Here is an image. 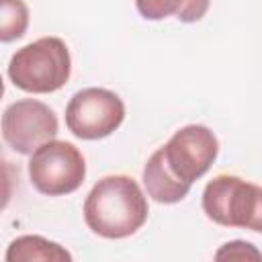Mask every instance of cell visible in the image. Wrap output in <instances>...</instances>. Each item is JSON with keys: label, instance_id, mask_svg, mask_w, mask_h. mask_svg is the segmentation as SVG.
I'll return each instance as SVG.
<instances>
[{"label": "cell", "instance_id": "1", "mask_svg": "<svg viewBox=\"0 0 262 262\" xmlns=\"http://www.w3.org/2000/svg\"><path fill=\"white\" fill-rule=\"evenodd\" d=\"M147 199L139 184L125 174L100 178L84 201V221L88 229L104 239L133 235L147 221Z\"/></svg>", "mask_w": 262, "mask_h": 262}, {"label": "cell", "instance_id": "2", "mask_svg": "<svg viewBox=\"0 0 262 262\" xmlns=\"http://www.w3.org/2000/svg\"><path fill=\"white\" fill-rule=\"evenodd\" d=\"M70 74V49L59 37H41L16 49L8 61L10 82L31 94H49L63 88Z\"/></svg>", "mask_w": 262, "mask_h": 262}, {"label": "cell", "instance_id": "3", "mask_svg": "<svg viewBox=\"0 0 262 262\" xmlns=\"http://www.w3.org/2000/svg\"><path fill=\"white\" fill-rule=\"evenodd\" d=\"M203 211L217 225L262 233V186L219 174L203 190Z\"/></svg>", "mask_w": 262, "mask_h": 262}, {"label": "cell", "instance_id": "4", "mask_svg": "<svg viewBox=\"0 0 262 262\" xmlns=\"http://www.w3.org/2000/svg\"><path fill=\"white\" fill-rule=\"evenodd\" d=\"M29 178L41 194H70L78 190L86 178V160L74 143L51 139L31 154Z\"/></svg>", "mask_w": 262, "mask_h": 262}, {"label": "cell", "instance_id": "5", "mask_svg": "<svg viewBox=\"0 0 262 262\" xmlns=\"http://www.w3.org/2000/svg\"><path fill=\"white\" fill-rule=\"evenodd\" d=\"M125 119V104L113 90L82 88L66 106V125L78 139L94 141L115 133Z\"/></svg>", "mask_w": 262, "mask_h": 262}, {"label": "cell", "instance_id": "6", "mask_svg": "<svg viewBox=\"0 0 262 262\" xmlns=\"http://www.w3.org/2000/svg\"><path fill=\"white\" fill-rule=\"evenodd\" d=\"M166 168L174 178L192 184L209 172L219 154V141L215 133L205 125H186L160 147Z\"/></svg>", "mask_w": 262, "mask_h": 262}, {"label": "cell", "instance_id": "7", "mask_svg": "<svg viewBox=\"0 0 262 262\" xmlns=\"http://www.w3.org/2000/svg\"><path fill=\"white\" fill-rule=\"evenodd\" d=\"M59 131L53 108L35 98H23L6 106L2 115V137L16 154L31 156Z\"/></svg>", "mask_w": 262, "mask_h": 262}, {"label": "cell", "instance_id": "8", "mask_svg": "<svg viewBox=\"0 0 262 262\" xmlns=\"http://www.w3.org/2000/svg\"><path fill=\"white\" fill-rule=\"evenodd\" d=\"M141 180L147 190V196H151L156 203H164V205L180 203L190 192V186H192V184H186L172 176V172L164 164L162 149H156L147 158V162L143 166Z\"/></svg>", "mask_w": 262, "mask_h": 262}, {"label": "cell", "instance_id": "9", "mask_svg": "<svg viewBox=\"0 0 262 262\" xmlns=\"http://www.w3.org/2000/svg\"><path fill=\"white\" fill-rule=\"evenodd\" d=\"M6 262H70L72 254L57 242L45 239L41 235H20L10 242Z\"/></svg>", "mask_w": 262, "mask_h": 262}, {"label": "cell", "instance_id": "10", "mask_svg": "<svg viewBox=\"0 0 262 262\" xmlns=\"http://www.w3.org/2000/svg\"><path fill=\"white\" fill-rule=\"evenodd\" d=\"M211 0H135L137 12L145 20L176 16L180 23H196L209 10Z\"/></svg>", "mask_w": 262, "mask_h": 262}, {"label": "cell", "instance_id": "11", "mask_svg": "<svg viewBox=\"0 0 262 262\" xmlns=\"http://www.w3.org/2000/svg\"><path fill=\"white\" fill-rule=\"evenodd\" d=\"M0 41L10 43L20 39L29 27V8L23 0H0Z\"/></svg>", "mask_w": 262, "mask_h": 262}, {"label": "cell", "instance_id": "12", "mask_svg": "<svg viewBox=\"0 0 262 262\" xmlns=\"http://www.w3.org/2000/svg\"><path fill=\"white\" fill-rule=\"evenodd\" d=\"M215 260H262V252L244 239H233L223 244L217 252H215Z\"/></svg>", "mask_w": 262, "mask_h": 262}]
</instances>
